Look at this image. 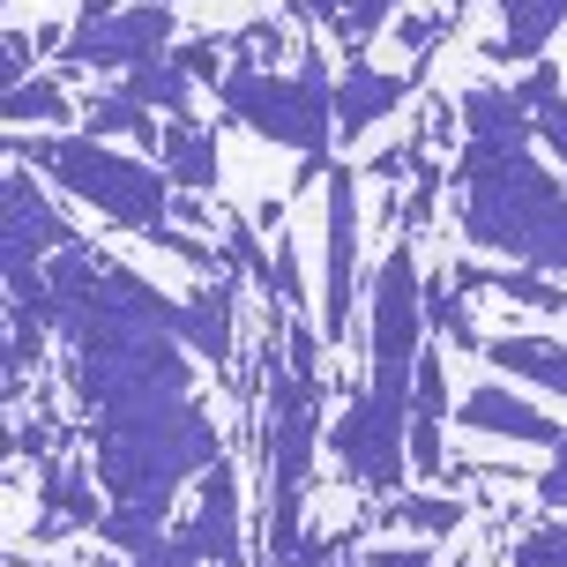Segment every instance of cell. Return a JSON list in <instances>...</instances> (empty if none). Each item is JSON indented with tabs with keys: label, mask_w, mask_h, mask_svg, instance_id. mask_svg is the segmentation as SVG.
<instances>
[{
	"label": "cell",
	"mask_w": 567,
	"mask_h": 567,
	"mask_svg": "<svg viewBox=\"0 0 567 567\" xmlns=\"http://www.w3.org/2000/svg\"><path fill=\"white\" fill-rule=\"evenodd\" d=\"M449 359L441 351H419V381H411V419H449Z\"/></svg>",
	"instance_id": "23"
},
{
	"label": "cell",
	"mask_w": 567,
	"mask_h": 567,
	"mask_svg": "<svg viewBox=\"0 0 567 567\" xmlns=\"http://www.w3.org/2000/svg\"><path fill=\"white\" fill-rule=\"evenodd\" d=\"M329 449H337L343 471L367 485V493H381V501L403 493V478H411V433L381 419L367 389H351V396H343L337 425H329Z\"/></svg>",
	"instance_id": "8"
},
{
	"label": "cell",
	"mask_w": 567,
	"mask_h": 567,
	"mask_svg": "<svg viewBox=\"0 0 567 567\" xmlns=\"http://www.w3.org/2000/svg\"><path fill=\"white\" fill-rule=\"evenodd\" d=\"M8 150H16V165H38L60 195H75L90 217H105V225H120V231L165 225L172 202H179L165 165L127 157V150H113V142H97V135H45V142L8 135Z\"/></svg>",
	"instance_id": "2"
},
{
	"label": "cell",
	"mask_w": 567,
	"mask_h": 567,
	"mask_svg": "<svg viewBox=\"0 0 567 567\" xmlns=\"http://www.w3.org/2000/svg\"><path fill=\"white\" fill-rule=\"evenodd\" d=\"M172 60L195 75V83H217L225 75V38H195V45H172Z\"/></svg>",
	"instance_id": "25"
},
{
	"label": "cell",
	"mask_w": 567,
	"mask_h": 567,
	"mask_svg": "<svg viewBox=\"0 0 567 567\" xmlns=\"http://www.w3.org/2000/svg\"><path fill=\"white\" fill-rule=\"evenodd\" d=\"M463 291H493V299H508V307H538V313H567V291L545 269H493V261H455L449 269Z\"/></svg>",
	"instance_id": "15"
},
{
	"label": "cell",
	"mask_w": 567,
	"mask_h": 567,
	"mask_svg": "<svg viewBox=\"0 0 567 567\" xmlns=\"http://www.w3.org/2000/svg\"><path fill=\"white\" fill-rule=\"evenodd\" d=\"M120 90H127L135 105H150V113H172V120H187V113H195V75H187V68H179L172 53L135 60V68L120 75Z\"/></svg>",
	"instance_id": "18"
},
{
	"label": "cell",
	"mask_w": 567,
	"mask_h": 567,
	"mask_svg": "<svg viewBox=\"0 0 567 567\" xmlns=\"http://www.w3.org/2000/svg\"><path fill=\"white\" fill-rule=\"evenodd\" d=\"M217 105H225V120H239L247 135L299 150V157H307V165H299V187H307V179H329V135L313 127L307 97H299V83H291L284 68H269V60H231L225 75H217Z\"/></svg>",
	"instance_id": "4"
},
{
	"label": "cell",
	"mask_w": 567,
	"mask_h": 567,
	"mask_svg": "<svg viewBox=\"0 0 567 567\" xmlns=\"http://www.w3.org/2000/svg\"><path fill=\"white\" fill-rule=\"evenodd\" d=\"M337 8H343V0H299V16H307V23H329Z\"/></svg>",
	"instance_id": "32"
},
{
	"label": "cell",
	"mask_w": 567,
	"mask_h": 567,
	"mask_svg": "<svg viewBox=\"0 0 567 567\" xmlns=\"http://www.w3.org/2000/svg\"><path fill=\"white\" fill-rule=\"evenodd\" d=\"M150 157L172 172V187H179V195H217V179H225V165H217V135L195 127V120L157 127V150H150Z\"/></svg>",
	"instance_id": "13"
},
{
	"label": "cell",
	"mask_w": 567,
	"mask_h": 567,
	"mask_svg": "<svg viewBox=\"0 0 567 567\" xmlns=\"http://www.w3.org/2000/svg\"><path fill=\"white\" fill-rule=\"evenodd\" d=\"M478 359L493 373H523L545 396H567V343L560 337H485Z\"/></svg>",
	"instance_id": "14"
},
{
	"label": "cell",
	"mask_w": 567,
	"mask_h": 567,
	"mask_svg": "<svg viewBox=\"0 0 567 567\" xmlns=\"http://www.w3.org/2000/svg\"><path fill=\"white\" fill-rule=\"evenodd\" d=\"M455 113H463V135H508V142H538V113L523 105V90L471 83Z\"/></svg>",
	"instance_id": "17"
},
{
	"label": "cell",
	"mask_w": 567,
	"mask_h": 567,
	"mask_svg": "<svg viewBox=\"0 0 567 567\" xmlns=\"http://www.w3.org/2000/svg\"><path fill=\"white\" fill-rule=\"evenodd\" d=\"M425 75V60L411 68V75H381V68H367V60H343V75H337V135H343V150L351 142H367L381 120L403 105V90Z\"/></svg>",
	"instance_id": "12"
},
{
	"label": "cell",
	"mask_w": 567,
	"mask_h": 567,
	"mask_svg": "<svg viewBox=\"0 0 567 567\" xmlns=\"http://www.w3.org/2000/svg\"><path fill=\"white\" fill-rule=\"evenodd\" d=\"M449 179L463 187L455 217L478 255H515L523 269L567 277V187L530 157V142L463 135Z\"/></svg>",
	"instance_id": "1"
},
{
	"label": "cell",
	"mask_w": 567,
	"mask_h": 567,
	"mask_svg": "<svg viewBox=\"0 0 567 567\" xmlns=\"http://www.w3.org/2000/svg\"><path fill=\"white\" fill-rule=\"evenodd\" d=\"M157 127H165V120L150 113V105H135V97H127V90H113V97H90L83 105V135H97V142H142V150H157Z\"/></svg>",
	"instance_id": "20"
},
{
	"label": "cell",
	"mask_w": 567,
	"mask_h": 567,
	"mask_svg": "<svg viewBox=\"0 0 567 567\" xmlns=\"http://www.w3.org/2000/svg\"><path fill=\"white\" fill-rule=\"evenodd\" d=\"M538 142H545V150H553V157L567 165V97H553V105L538 113Z\"/></svg>",
	"instance_id": "28"
},
{
	"label": "cell",
	"mask_w": 567,
	"mask_h": 567,
	"mask_svg": "<svg viewBox=\"0 0 567 567\" xmlns=\"http://www.w3.org/2000/svg\"><path fill=\"white\" fill-rule=\"evenodd\" d=\"M515 567H567V523H545L515 545Z\"/></svg>",
	"instance_id": "24"
},
{
	"label": "cell",
	"mask_w": 567,
	"mask_h": 567,
	"mask_svg": "<svg viewBox=\"0 0 567 567\" xmlns=\"http://www.w3.org/2000/svg\"><path fill=\"white\" fill-rule=\"evenodd\" d=\"M381 530H396V538H449V530H463V501L455 493H389L381 501Z\"/></svg>",
	"instance_id": "19"
},
{
	"label": "cell",
	"mask_w": 567,
	"mask_h": 567,
	"mask_svg": "<svg viewBox=\"0 0 567 567\" xmlns=\"http://www.w3.org/2000/svg\"><path fill=\"white\" fill-rule=\"evenodd\" d=\"M455 419H463V433H493V441H515V449H545V455L567 441V425L553 419V411H538V403H523L508 381H478V389H463Z\"/></svg>",
	"instance_id": "10"
},
{
	"label": "cell",
	"mask_w": 567,
	"mask_h": 567,
	"mask_svg": "<svg viewBox=\"0 0 567 567\" xmlns=\"http://www.w3.org/2000/svg\"><path fill=\"white\" fill-rule=\"evenodd\" d=\"M179 343L195 351L202 367H217V373L239 359V284H231V269L209 277L195 299L179 307Z\"/></svg>",
	"instance_id": "11"
},
{
	"label": "cell",
	"mask_w": 567,
	"mask_h": 567,
	"mask_svg": "<svg viewBox=\"0 0 567 567\" xmlns=\"http://www.w3.org/2000/svg\"><path fill=\"white\" fill-rule=\"evenodd\" d=\"M523 105H530V113H545V105H553V97H567L560 90V68H553V60H530V75H523Z\"/></svg>",
	"instance_id": "26"
},
{
	"label": "cell",
	"mask_w": 567,
	"mask_h": 567,
	"mask_svg": "<svg viewBox=\"0 0 567 567\" xmlns=\"http://www.w3.org/2000/svg\"><path fill=\"white\" fill-rule=\"evenodd\" d=\"M30 60H38V38L30 30H8V83H30Z\"/></svg>",
	"instance_id": "31"
},
{
	"label": "cell",
	"mask_w": 567,
	"mask_h": 567,
	"mask_svg": "<svg viewBox=\"0 0 567 567\" xmlns=\"http://www.w3.org/2000/svg\"><path fill=\"white\" fill-rule=\"evenodd\" d=\"M567 0H501V38L493 60H545V45L560 38Z\"/></svg>",
	"instance_id": "16"
},
{
	"label": "cell",
	"mask_w": 567,
	"mask_h": 567,
	"mask_svg": "<svg viewBox=\"0 0 567 567\" xmlns=\"http://www.w3.org/2000/svg\"><path fill=\"white\" fill-rule=\"evenodd\" d=\"M8 127H83V105L53 75L45 83L30 75V83H8Z\"/></svg>",
	"instance_id": "21"
},
{
	"label": "cell",
	"mask_w": 567,
	"mask_h": 567,
	"mask_svg": "<svg viewBox=\"0 0 567 567\" xmlns=\"http://www.w3.org/2000/svg\"><path fill=\"white\" fill-rule=\"evenodd\" d=\"M538 501H545V508H567V441L553 449V463H545V478H538Z\"/></svg>",
	"instance_id": "29"
},
{
	"label": "cell",
	"mask_w": 567,
	"mask_h": 567,
	"mask_svg": "<svg viewBox=\"0 0 567 567\" xmlns=\"http://www.w3.org/2000/svg\"><path fill=\"white\" fill-rule=\"evenodd\" d=\"M187 538H195L202 567H247V493H239L231 455H217L202 471V508L187 523Z\"/></svg>",
	"instance_id": "9"
},
{
	"label": "cell",
	"mask_w": 567,
	"mask_h": 567,
	"mask_svg": "<svg viewBox=\"0 0 567 567\" xmlns=\"http://www.w3.org/2000/svg\"><path fill=\"white\" fill-rule=\"evenodd\" d=\"M367 567H433V553L403 538V545H373V553H367Z\"/></svg>",
	"instance_id": "30"
},
{
	"label": "cell",
	"mask_w": 567,
	"mask_h": 567,
	"mask_svg": "<svg viewBox=\"0 0 567 567\" xmlns=\"http://www.w3.org/2000/svg\"><path fill=\"white\" fill-rule=\"evenodd\" d=\"M359 313V172L329 165V217H321V343L343 351Z\"/></svg>",
	"instance_id": "6"
},
{
	"label": "cell",
	"mask_w": 567,
	"mask_h": 567,
	"mask_svg": "<svg viewBox=\"0 0 567 567\" xmlns=\"http://www.w3.org/2000/svg\"><path fill=\"white\" fill-rule=\"evenodd\" d=\"M441 30H449V16H403V23H396V38L411 45V60H425L433 45H441Z\"/></svg>",
	"instance_id": "27"
},
{
	"label": "cell",
	"mask_w": 567,
	"mask_h": 567,
	"mask_svg": "<svg viewBox=\"0 0 567 567\" xmlns=\"http://www.w3.org/2000/svg\"><path fill=\"white\" fill-rule=\"evenodd\" d=\"M425 277H419V247L396 225L389 255L373 269L367 291V396L389 425L411 433V381H419V351H425Z\"/></svg>",
	"instance_id": "3"
},
{
	"label": "cell",
	"mask_w": 567,
	"mask_h": 567,
	"mask_svg": "<svg viewBox=\"0 0 567 567\" xmlns=\"http://www.w3.org/2000/svg\"><path fill=\"white\" fill-rule=\"evenodd\" d=\"M396 8H403V0H343V8H337L321 30L343 45V60H367V45L389 30V16H396Z\"/></svg>",
	"instance_id": "22"
},
{
	"label": "cell",
	"mask_w": 567,
	"mask_h": 567,
	"mask_svg": "<svg viewBox=\"0 0 567 567\" xmlns=\"http://www.w3.org/2000/svg\"><path fill=\"white\" fill-rule=\"evenodd\" d=\"M172 0H83V16H75V30H68V53H60V68L75 75V68H113V75H127L135 60H157L172 53Z\"/></svg>",
	"instance_id": "5"
},
{
	"label": "cell",
	"mask_w": 567,
	"mask_h": 567,
	"mask_svg": "<svg viewBox=\"0 0 567 567\" xmlns=\"http://www.w3.org/2000/svg\"><path fill=\"white\" fill-rule=\"evenodd\" d=\"M75 231L45 202V172L38 165H16L8 172V291L16 299H38L45 291V261L68 247Z\"/></svg>",
	"instance_id": "7"
}]
</instances>
